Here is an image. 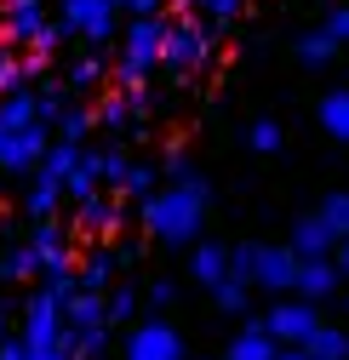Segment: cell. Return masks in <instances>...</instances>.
I'll use <instances>...</instances> for the list:
<instances>
[{"label": "cell", "mask_w": 349, "mask_h": 360, "mask_svg": "<svg viewBox=\"0 0 349 360\" xmlns=\"http://www.w3.org/2000/svg\"><path fill=\"white\" fill-rule=\"evenodd\" d=\"M184 172H189V155L172 143V149H166V177H184Z\"/></svg>", "instance_id": "35"}, {"label": "cell", "mask_w": 349, "mask_h": 360, "mask_svg": "<svg viewBox=\"0 0 349 360\" xmlns=\"http://www.w3.org/2000/svg\"><path fill=\"white\" fill-rule=\"evenodd\" d=\"M321 126H326V138L349 143V86H338V92L321 98Z\"/></svg>", "instance_id": "17"}, {"label": "cell", "mask_w": 349, "mask_h": 360, "mask_svg": "<svg viewBox=\"0 0 349 360\" xmlns=\"http://www.w3.org/2000/svg\"><path fill=\"white\" fill-rule=\"evenodd\" d=\"M23 360H75L69 354V326H63L58 343H23Z\"/></svg>", "instance_id": "28"}, {"label": "cell", "mask_w": 349, "mask_h": 360, "mask_svg": "<svg viewBox=\"0 0 349 360\" xmlns=\"http://www.w3.org/2000/svg\"><path fill=\"white\" fill-rule=\"evenodd\" d=\"M275 349H281V343L264 332V321H246V332L229 338V354H224V360H275Z\"/></svg>", "instance_id": "11"}, {"label": "cell", "mask_w": 349, "mask_h": 360, "mask_svg": "<svg viewBox=\"0 0 349 360\" xmlns=\"http://www.w3.org/2000/svg\"><path fill=\"white\" fill-rule=\"evenodd\" d=\"M292 275H298V252H292V246H258V257H252V286L292 292Z\"/></svg>", "instance_id": "7"}, {"label": "cell", "mask_w": 349, "mask_h": 360, "mask_svg": "<svg viewBox=\"0 0 349 360\" xmlns=\"http://www.w3.org/2000/svg\"><path fill=\"white\" fill-rule=\"evenodd\" d=\"M206 58H212V29H201L189 12L172 18V23L160 29V63H166L172 75H189V69H201Z\"/></svg>", "instance_id": "2"}, {"label": "cell", "mask_w": 349, "mask_h": 360, "mask_svg": "<svg viewBox=\"0 0 349 360\" xmlns=\"http://www.w3.org/2000/svg\"><path fill=\"white\" fill-rule=\"evenodd\" d=\"M275 360H310V354H303V343H281V349H275Z\"/></svg>", "instance_id": "38"}, {"label": "cell", "mask_w": 349, "mask_h": 360, "mask_svg": "<svg viewBox=\"0 0 349 360\" xmlns=\"http://www.w3.org/2000/svg\"><path fill=\"white\" fill-rule=\"evenodd\" d=\"M292 292L298 297H332L338 292V269H332V257H298V275H292Z\"/></svg>", "instance_id": "8"}, {"label": "cell", "mask_w": 349, "mask_h": 360, "mask_svg": "<svg viewBox=\"0 0 349 360\" xmlns=\"http://www.w3.org/2000/svg\"><path fill=\"white\" fill-rule=\"evenodd\" d=\"M149 189H155V172H149V166H126V172H120V195H132V200H144Z\"/></svg>", "instance_id": "27"}, {"label": "cell", "mask_w": 349, "mask_h": 360, "mask_svg": "<svg viewBox=\"0 0 349 360\" xmlns=\"http://www.w3.org/2000/svg\"><path fill=\"white\" fill-rule=\"evenodd\" d=\"M132 314H138V292H132V286H115V297L103 292V321L120 326V321H132Z\"/></svg>", "instance_id": "24"}, {"label": "cell", "mask_w": 349, "mask_h": 360, "mask_svg": "<svg viewBox=\"0 0 349 360\" xmlns=\"http://www.w3.org/2000/svg\"><path fill=\"white\" fill-rule=\"evenodd\" d=\"M315 326H321V314H315L310 297H286V303H275V309L264 314V332H269L275 343H303Z\"/></svg>", "instance_id": "4"}, {"label": "cell", "mask_w": 349, "mask_h": 360, "mask_svg": "<svg viewBox=\"0 0 349 360\" xmlns=\"http://www.w3.org/2000/svg\"><path fill=\"white\" fill-rule=\"evenodd\" d=\"M321 34H332L338 46H349V6H332V12H326V23H321Z\"/></svg>", "instance_id": "32"}, {"label": "cell", "mask_w": 349, "mask_h": 360, "mask_svg": "<svg viewBox=\"0 0 349 360\" xmlns=\"http://www.w3.org/2000/svg\"><path fill=\"white\" fill-rule=\"evenodd\" d=\"M126 120H132V109H126V92H115V86H103V98L92 103V126H126Z\"/></svg>", "instance_id": "19"}, {"label": "cell", "mask_w": 349, "mask_h": 360, "mask_svg": "<svg viewBox=\"0 0 349 360\" xmlns=\"http://www.w3.org/2000/svg\"><path fill=\"white\" fill-rule=\"evenodd\" d=\"M126 360H184V332L149 314L144 326L126 332Z\"/></svg>", "instance_id": "3"}, {"label": "cell", "mask_w": 349, "mask_h": 360, "mask_svg": "<svg viewBox=\"0 0 349 360\" xmlns=\"http://www.w3.org/2000/svg\"><path fill=\"white\" fill-rule=\"evenodd\" d=\"M80 212H75V235H86V240H115V229H120V212L109 206V200H98V195H86V200H75Z\"/></svg>", "instance_id": "9"}, {"label": "cell", "mask_w": 349, "mask_h": 360, "mask_svg": "<svg viewBox=\"0 0 349 360\" xmlns=\"http://www.w3.org/2000/svg\"><path fill=\"white\" fill-rule=\"evenodd\" d=\"M46 131L52 126H40V120H29L23 131H12V138H0V172H34L40 166V155H46Z\"/></svg>", "instance_id": "5"}, {"label": "cell", "mask_w": 349, "mask_h": 360, "mask_svg": "<svg viewBox=\"0 0 349 360\" xmlns=\"http://www.w3.org/2000/svg\"><path fill=\"white\" fill-rule=\"evenodd\" d=\"M252 149H258V155H275V149H281V126H275V120H258V126H252Z\"/></svg>", "instance_id": "30"}, {"label": "cell", "mask_w": 349, "mask_h": 360, "mask_svg": "<svg viewBox=\"0 0 349 360\" xmlns=\"http://www.w3.org/2000/svg\"><path fill=\"white\" fill-rule=\"evenodd\" d=\"M212 195H206V177L184 172V177H172V189L160 195H144V229L166 246H189L201 235V217H206Z\"/></svg>", "instance_id": "1"}, {"label": "cell", "mask_w": 349, "mask_h": 360, "mask_svg": "<svg viewBox=\"0 0 349 360\" xmlns=\"http://www.w3.org/2000/svg\"><path fill=\"white\" fill-rule=\"evenodd\" d=\"M109 6H115V12H120V6H126V0H109Z\"/></svg>", "instance_id": "39"}, {"label": "cell", "mask_w": 349, "mask_h": 360, "mask_svg": "<svg viewBox=\"0 0 349 360\" xmlns=\"http://www.w3.org/2000/svg\"><path fill=\"white\" fill-rule=\"evenodd\" d=\"M0 360H23V338H12V332L0 338Z\"/></svg>", "instance_id": "37"}, {"label": "cell", "mask_w": 349, "mask_h": 360, "mask_svg": "<svg viewBox=\"0 0 349 360\" xmlns=\"http://www.w3.org/2000/svg\"><path fill=\"white\" fill-rule=\"evenodd\" d=\"M58 200H63V184H58V177L52 172H40L34 166V184H29V217H58Z\"/></svg>", "instance_id": "13"}, {"label": "cell", "mask_w": 349, "mask_h": 360, "mask_svg": "<svg viewBox=\"0 0 349 360\" xmlns=\"http://www.w3.org/2000/svg\"><path fill=\"white\" fill-rule=\"evenodd\" d=\"M332 240H338V235L321 223V212H310V217L292 223V252H298V257H332Z\"/></svg>", "instance_id": "10"}, {"label": "cell", "mask_w": 349, "mask_h": 360, "mask_svg": "<svg viewBox=\"0 0 349 360\" xmlns=\"http://www.w3.org/2000/svg\"><path fill=\"white\" fill-rule=\"evenodd\" d=\"M229 252V281H246L252 286V257H258V240H241V246H224Z\"/></svg>", "instance_id": "26"}, {"label": "cell", "mask_w": 349, "mask_h": 360, "mask_svg": "<svg viewBox=\"0 0 349 360\" xmlns=\"http://www.w3.org/2000/svg\"><path fill=\"white\" fill-rule=\"evenodd\" d=\"M321 223H326L332 235H349V195H338V189H332V195L321 200Z\"/></svg>", "instance_id": "25"}, {"label": "cell", "mask_w": 349, "mask_h": 360, "mask_svg": "<svg viewBox=\"0 0 349 360\" xmlns=\"http://www.w3.org/2000/svg\"><path fill=\"white\" fill-rule=\"evenodd\" d=\"M115 281V257L109 252H92L86 263H75V292H109Z\"/></svg>", "instance_id": "16"}, {"label": "cell", "mask_w": 349, "mask_h": 360, "mask_svg": "<svg viewBox=\"0 0 349 360\" xmlns=\"http://www.w3.org/2000/svg\"><path fill=\"white\" fill-rule=\"evenodd\" d=\"M58 138L63 143H86V138H92V109H58Z\"/></svg>", "instance_id": "20"}, {"label": "cell", "mask_w": 349, "mask_h": 360, "mask_svg": "<svg viewBox=\"0 0 349 360\" xmlns=\"http://www.w3.org/2000/svg\"><path fill=\"white\" fill-rule=\"evenodd\" d=\"M63 23L75 34H86L92 46H109V34H115V6L109 0H63Z\"/></svg>", "instance_id": "6"}, {"label": "cell", "mask_w": 349, "mask_h": 360, "mask_svg": "<svg viewBox=\"0 0 349 360\" xmlns=\"http://www.w3.org/2000/svg\"><path fill=\"white\" fill-rule=\"evenodd\" d=\"M212 303L224 309V314H246V281H229L224 275V281L212 286Z\"/></svg>", "instance_id": "23"}, {"label": "cell", "mask_w": 349, "mask_h": 360, "mask_svg": "<svg viewBox=\"0 0 349 360\" xmlns=\"http://www.w3.org/2000/svg\"><path fill=\"white\" fill-rule=\"evenodd\" d=\"M189 275H195L201 286H217V281L229 275V252H224V246H195V252H189Z\"/></svg>", "instance_id": "15"}, {"label": "cell", "mask_w": 349, "mask_h": 360, "mask_svg": "<svg viewBox=\"0 0 349 360\" xmlns=\"http://www.w3.org/2000/svg\"><path fill=\"white\" fill-rule=\"evenodd\" d=\"M98 75H103V63H98V58H75L69 86H75V92H86V86H98Z\"/></svg>", "instance_id": "29"}, {"label": "cell", "mask_w": 349, "mask_h": 360, "mask_svg": "<svg viewBox=\"0 0 349 360\" xmlns=\"http://www.w3.org/2000/svg\"><path fill=\"white\" fill-rule=\"evenodd\" d=\"M29 75H23V58L18 52H0V92H12V86H23Z\"/></svg>", "instance_id": "31"}, {"label": "cell", "mask_w": 349, "mask_h": 360, "mask_svg": "<svg viewBox=\"0 0 349 360\" xmlns=\"http://www.w3.org/2000/svg\"><path fill=\"white\" fill-rule=\"evenodd\" d=\"M172 297H178V286H172V281H155V286H149V303H155V309H166Z\"/></svg>", "instance_id": "36"}, {"label": "cell", "mask_w": 349, "mask_h": 360, "mask_svg": "<svg viewBox=\"0 0 349 360\" xmlns=\"http://www.w3.org/2000/svg\"><path fill=\"white\" fill-rule=\"evenodd\" d=\"M332 269L349 281V235H338V240H332Z\"/></svg>", "instance_id": "34"}, {"label": "cell", "mask_w": 349, "mask_h": 360, "mask_svg": "<svg viewBox=\"0 0 349 360\" xmlns=\"http://www.w3.org/2000/svg\"><path fill=\"white\" fill-rule=\"evenodd\" d=\"M241 6H246V0H206V12H212V29L235 23V18H241Z\"/></svg>", "instance_id": "33"}, {"label": "cell", "mask_w": 349, "mask_h": 360, "mask_svg": "<svg viewBox=\"0 0 349 360\" xmlns=\"http://www.w3.org/2000/svg\"><path fill=\"white\" fill-rule=\"evenodd\" d=\"M75 160H80V143H63V138H58V143H46V155H40V172H52L58 184H63V172H69Z\"/></svg>", "instance_id": "22"}, {"label": "cell", "mask_w": 349, "mask_h": 360, "mask_svg": "<svg viewBox=\"0 0 349 360\" xmlns=\"http://www.w3.org/2000/svg\"><path fill=\"white\" fill-rule=\"evenodd\" d=\"M63 326H69V332L103 326V292H75V297L63 303Z\"/></svg>", "instance_id": "12"}, {"label": "cell", "mask_w": 349, "mask_h": 360, "mask_svg": "<svg viewBox=\"0 0 349 360\" xmlns=\"http://www.w3.org/2000/svg\"><path fill=\"white\" fill-rule=\"evenodd\" d=\"M298 58L310 63V69H321V63H332V58H338V40L315 29V34H303V40H298Z\"/></svg>", "instance_id": "21"}, {"label": "cell", "mask_w": 349, "mask_h": 360, "mask_svg": "<svg viewBox=\"0 0 349 360\" xmlns=\"http://www.w3.org/2000/svg\"><path fill=\"white\" fill-rule=\"evenodd\" d=\"M303 354L310 360H349V332L343 326H315L303 338Z\"/></svg>", "instance_id": "14"}, {"label": "cell", "mask_w": 349, "mask_h": 360, "mask_svg": "<svg viewBox=\"0 0 349 360\" xmlns=\"http://www.w3.org/2000/svg\"><path fill=\"white\" fill-rule=\"evenodd\" d=\"M29 275H40V257H34L29 240H12L0 252V281H29Z\"/></svg>", "instance_id": "18"}]
</instances>
